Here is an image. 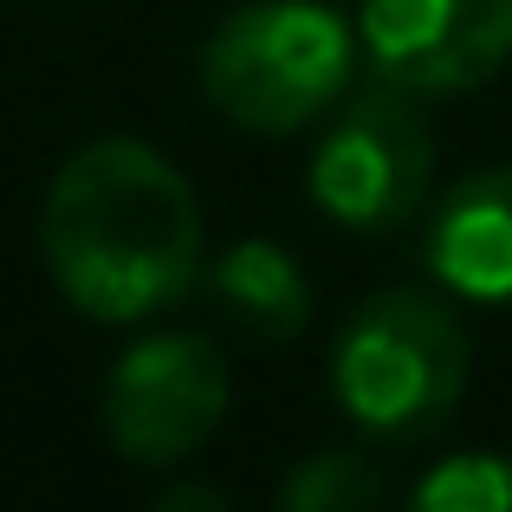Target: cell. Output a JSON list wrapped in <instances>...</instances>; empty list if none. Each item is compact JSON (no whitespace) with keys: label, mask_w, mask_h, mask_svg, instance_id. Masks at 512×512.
I'll use <instances>...</instances> for the list:
<instances>
[{"label":"cell","mask_w":512,"mask_h":512,"mask_svg":"<svg viewBox=\"0 0 512 512\" xmlns=\"http://www.w3.org/2000/svg\"><path fill=\"white\" fill-rule=\"evenodd\" d=\"M59 299L91 325L175 312L208 273V227L188 175L143 137H98L59 163L39 208Z\"/></svg>","instance_id":"obj_1"},{"label":"cell","mask_w":512,"mask_h":512,"mask_svg":"<svg viewBox=\"0 0 512 512\" xmlns=\"http://www.w3.org/2000/svg\"><path fill=\"white\" fill-rule=\"evenodd\" d=\"M363 39L318 0H247L201 46V91L227 124L292 137L357 85Z\"/></svg>","instance_id":"obj_2"},{"label":"cell","mask_w":512,"mask_h":512,"mask_svg":"<svg viewBox=\"0 0 512 512\" xmlns=\"http://www.w3.org/2000/svg\"><path fill=\"white\" fill-rule=\"evenodd\" d=\"M467 325L428 292H376L344 318L331 350L338 409L363 435L409 441L448 422L467 389Z\"/></svg>","instance_id":"obj_3"},{"label":"cell","mask_w":512,"mask_h":512,"mask_svg":"<svg viewBox=\"0 0 512 512\" xmlns=\"http://www.w3.org/2000/svg\"><path fill=\"white\" fill-rule=\"evenodd\" d=\"M305 182L318 208L350 234H389L415 221L435 182V137H428V117L415 111V91L389 78H370L363 91L350 85Z\"/></svg>","instance_id":"obj_4"},{"label":"cell","mask_w":512,"mask_h":512,"mask_svg":"<svg viewBox=\"0 0 512 512\" xmlns=\"http://www.w3.org/2000/svg\"><path fill=\"white\" fill-rule=\"evenodd\" d=\"M227 415V363L195 331H156L104 376V435L137 467H175Z\"/></svg>","instance_id":"obj_5"},{"label":"cell","mask_w":512,"mask_h":512,"mask_svg":"<svg viewBox=\"0 0 512 512\" xmlns=\"http://www.w3.org/2000/svg\"><path fill=\"white\" fill-rule=\"evenodd\" d=\"M363 59L415 98H454L512 65V0H363Z\"/></svg>","instance_id":"obj_6"},{"label":"cell","mask_w":512,"mask_h":512,"mask_svg":"<svg viewBox=\"0 0 512 512\" xmlns=\"http://www.w3.org/2000/svg\"><path fill=\"white\" fill-rule=\"evenodd\" d=\"M428 273L467 305H512V163L454 182L428 214Z\"/></svg>","instance_id":"obj_7"},{"label":"cell","mask_w":512,"mask_h":512,"mask_svg":"<svg viewBox=\"0 0 512 512\" xmlns=\"http://www.w3.org/2000/svg\"><path fill=\"white\" fill-rule=\"evenodd\" d=\"M214 299L247 338L286 344L312 318V279L279 240H240L214 260Z\"/></svg>","instance_id":"obj_8"},{"label":"cell","mask_w":512,"mask_h":512,"mask_svg":"<svg viewBox=\"0 0 512 512\" xmlns=\"http://www.w3.org/2000/svg\"><path fill=\"white\" fill-rule=\"evenodd\" d=\"M422 512H512V461L506 454H454L415 480Z\"/></svg>","instance_id":"obj_9"},{"label":"cell","mask_w":512,"mask_h":512,"mask_svg":"<svg viewBox=\"0 0 512 512\" xmlns=\"http://www.w3.org/2000/svg\"><path fill=\"white\" fill-rule=\"evenodd\" d=\"M376 500H383V480L357 454H312L279 480V506L286 512H357Z\"/></svg>","instance_id":"obj_10"},{"label":"cell","mask_w":512,"mask_h":512,"mask_svg":"<svg viewBox=\"0 0 512 512\" xmlns=\"http://www.w3.org/2000/svg\"><path fill=\"white\" fill-rule=\"evenodd\" d=\"M182 506H221V493L214 487H175V493H156V512H182Z\"/></svg>","instance_id":"obj_11"}]
</instances>
